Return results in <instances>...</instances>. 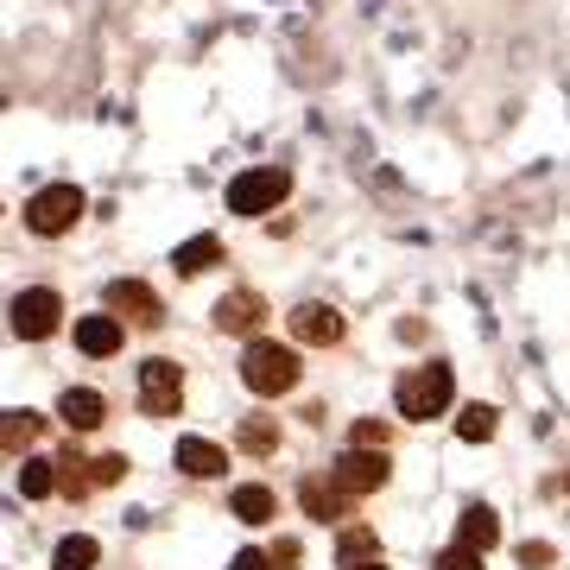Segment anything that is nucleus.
I'll return each mask as SVG.
<instances>
[{
  "label": "nucleus",
  "instance_id": "f3484780",
  "mask_svg": "<svg viewBox=\"0 0 570 570\" xmlns=\"http://www.w3.org/2000/svg\"><path fill=\"white\" fill-rule=\"evenodd\" d=\"M96 558H102V546H96L89 532H70L58 546V570H96Z\"/></svg>",
  "mask_w": 570,
  "mask_h": 570
},
{
  "label": "nucleus",
  "instance_id": "39448f33",
  "mask_svg": "<svg viewBox=\"0 0 570 570\" xmlns=\"http://www.w3.org/2000/svg\"><path fill=\"white\" fill-rule=\"evenodd\" d=\"M7 317H13V336H20V343H39V336H51V330H58L63 298L51 292V285H26Z\"/></svg>",
  "mask_w": 570,
  "mask_h": 570
},
{
  "label": "nucleus",
  "instance_id": "f03ea898",
  "mask_svg": "<svg viewBox=\"0 0 570 570\" xmlns=\"http://www.w3.org/2000/svg\"><path fill=\"white\" fill-rule=\"evenodd\" d=\"M242 381L261 393V400H273V393H292V387H298V355H292L285 343H247Z\"/></svg>",
  "mask_w": 570,
  "mask_h": 570
},
{
  "label": "nucleus",
  "instance_id": "0eeeda50",
  "mask_svg": "<svg viewBox=\"0 0 570 570\" xmlns=\"http://www.w3.org/2000/svg\"><path fill=\"white\" fill-rule=\"evenodd\" d=\"M178 400H184V374H178V362H153L140 367V406L153 412V419H171L178 412Z\"/></svg>",
  "mask_w": 570,
  "mask_h": 570
},
{
  "label": "nucleus",
  "instance_id": "aec40b11",
  "mask_svg": "<svg viewBox=\"0 0 570 570\" xmlns=\"http://www.w3.org/2000/svg\"><path fill=\"white\" fill-rule=\"evenodd\" d=\"M456 431H463L469 444H489V438H494V406H463Z\"/></svg>",
  "mask_w": 570,
  "mask_h": 570
},
{
  "label": "nucleus",
  "instance_id": "dca6fc26",
  "mask_svg": "<svg viewBox=\"0 0 570 570\" xmlns=\"http://www.w3.org/2000/svg\"><path fill=\"white\" fill-rule=\"evenodd\" d=\"M348 501H355V494L336 489V482H305V513L311 520H343Z\"/></svg>",
  "mask_w": 570,
  "mask_h": 570
},
{
  "label": "nucleus",
  "instance_id": "f8f14e48",
  "mask_svg": "<svg viewBox=\"0 0 570 570\" xmlns=\"http://www.w3.org/2000/svg\"><path fill=\"white\" fill-rule=\"evenodd\" d=\"M58 419H63L70 431H96V425L108 419V400H102L96 387H70V393L58 400Z\"/></svg>",
  "mask_w": 570,
  "mask_h": 570
},
{
  "label": "nucleus",
  "instance_id": "a878e982",
  "mask_svg": "<svg viewBox=\"0 0 570 570\" xmlns=\"http://www.w3.org/2000/svg\"><path fill=\"white\" fill-rule=\"evenodd\" d=\"M121 475H127V456H96V482H102V489H115Z\"/></svg>",
  "mask_w": 570,
  "mask_h": 570
},
{
  "label": "nucleus",
  "instance_id": "2eb2a0df",
  "mask_svg": "<svg viewBox=\"0 0 570 570\" xmlns=\"http://www.w3.org/2000/svg\"><path fill=\"white\" fill-rule=\"evenodd\" d=\"M216 261H223V242H216V235H190V242H184L178 254H171V266H178L184 279H197V273H209Z\"/></svg>",
  "mask_w": 570,
  "mask_h": 570
},
{
  "label": "nucleus",
  "instance_id": "6ab92c4d",
  "mask_svg": "<svg viewBox=\"0 0 570 570\" xmlns=\"http://www.w3.org/2000/svg\"><path fill=\"white\" fill-rule=\"evenodd\" d=\"M39 431H45L39 412H7V425H0V444H7V450H26L32 438H39Z\"/></svg>",
  "mask_w": 570,
  "mask_h": 570
},
{
  "label": "nucleus",
  "instance_id": "5701e85b",
  "mask_svg": "<svg viewBox=\"0 0 570 570\" xmlns=\"http://www.w3.org/2000/svg\"><path fill=\"white\" fill-rule=\"evenodd\" d=\"M336 551H343V564H355V558H374V532H367V527H348L343 539H336Z\"/></svg>",
  "mask_w": 570,
  "mask_h": 570
},
{
  "label": "nucleus",
  "instance_id": "cd10ccee",
  "mask_svg": "<svg viewBox=\"0 0 570 570\" xmlns=\"http://www.w3.org/2000/svg\"><path fill=\"white\" fill-rule=\"evenodd\" d=\"M228 570H273V551H242Z\"/></svg>",
  "mask_w": 570,
  "mask_h": 570
},
{
  "label": "nucleus",
  "instance_id": "6e6552de",
  "mask_svg": "<svg viewBox=\"0 0 570 570\" xmlns=\"http://www.w3.org/2000/svg\"><path fill=\"white\" fill-rule=\"evenodd\" d=\"M108 311H115V317H134V324H165L159 292L146 279H115L108 285Z\"/></svg>",
  "mask_w": 570,
  "mask_h": 570
},
{
  "label": "nucleus",
  "instance_id": "a211bd4d",
  "mask_svg": "<svg viewBox=\"0 0 570 570\" xmlns=\"http://www.w3.org/2000/svg\"><path fill=\"white\" fill-rule=\"evenodd\" d=\"M51 489H58V463H45V456H32V463L20 469V494H26V501H45Z\"/></svg>",
  "mask_w": 570,
  "mask_h": 570
},
{
  "label": "nucleus",
  "instance_id": "423d86ee",
  "mask_svg": "<svg viewBox=\"0 0 570 570\" xmlns=\"http://www.w3.org/2000/svg\"><path fill=\"white\" fill-rule=\"evenodd\" d=\"M387 475H393L387 450H355V444H348L343 463L330 469V482H336V489H348V494H374V489H387Z\"/></svg>",
  "mask_w": 570,
  "mask_h": 570
},
{
  "label": "nucleus",
  "instance_id": "4be33fe9",
  "mask_svg": "<svg viewBox=\"0 0 570 570\" xmlns=\"http://www.w3.org/2000/svg\"><path fill=\"white\" fill-rule=\"evenodd\" d=\"M273 444H279V425H273V419H247V425H242V450H254V456H266Z\"/></svg>",
  "mask_w": 570,
  "mask_h": 570
},
{
  "label": "nucleus",
  "instance_id": "20e7f679",
  "mask_svg": "<svg viewBox=\"0 0 570 570\" xmlns=\"http://www.w3.org/2000/svg\"><path fill=\"white\" fill-rule=\"evenodd\" d=\"M77 216H82V190H77V184H45L39 197L26 204V228H32V235H45V242H51V235H63Z\"/></svg>",
  "mask_w": 570,
  "mask_h": 570
},
{
  "label": "nucleus",
  "instance_id": "412c9836",
  "mask_svg": "<svg viewBox=\"0 0 570 570\" xmlns=\"http://www.w3.org/2000/svg\"><path fill=\"white\" fill-rule=\"evenodd\" d=\"M273 508H279L273 489H235V513H242V520H273Z\"/></svg>",
  "mask_w": 570,
  "mask_h": 570
},
{
  "label": "nucleus",
  "instance_id": "9d476101",
  "mask_svg": "<svg viewBox=\"0 0 570 570\" xmlns=\"http://www.w3.org/2000/svg\"><path fill=\"white\" fill-rule=\"evenodd\" d=\"M292 336L311 343V348H330V343H343V317L330 305H298L292 311Z\"/></svg>",
  "mask_w": 570,
  "mask_h": 570
},
{
  "label": "nucleus",
  "instance_id": "ddd939ff",
  "mask_svg": "<svg viewBox=\"0 0 570 570\" xmlns=\"http://www.w3.org/2000/svg\"><path fill=\"white\" fill-rule=\"evenodd\" d=\"M77 348H82V355H115V348H121V317H115V311L82 317V324H77Z\"/></svg>",
  "mask_w": 570,
  "mask_h": 570
},
{
  "label": "nucleus",
  "instance_id": "4468645a",
  "mask_svg": "<svg viewBox=\"0 0 570 570\" xmlns=\"http://www.w3.org/2000/svg\"><path fill=\"white\" fill-rule=\"evenodd\" d=\"M494 539H501V520H494V508H463V520H456V546H469V551H489Z\"/></svg>",
  "mask_w": 570,
  "mask_h": 570
},
{
  "label": "nucleus",
  "instance_id": "c85d7f7f",
  "mask_svg": "<svg viewBox=\"0 0 570 570\" xmlns=\"http://www.w3.org/2000/svg\"><path fill=\"white\" fill-rule=\"evenodd\" d=\"M362 570H381V564H362Z\"/></svg>",
  "mask_w": 570,
  "mask_h": 570
},
{
  "label": "nucleus",
  "instance_id": "bb28decb",
  "mask_svg": "<svg viewBox=\"0 0 570 570\" xmlns=\"http://www.w3.org/2000/svg\"><path fill=\"white\" fill-rule=\"evenodd\" d=\"M266 551H273V570H292V564H298V539H273Z\"/></svg>",
  "mask_w": 570,
  "mask_h": 570
},
{
  "label": "nucleus",
  "instance_id": "393cba45",
  "mask_svg": "<svg viewBox=\"0 0 570 570\" xmlns=\"http://www.w3.org/2000/svg\"><path fill=\"white\" fill-rule=\"evenodd\" d=\"M431 570H482V551H469V546H450V551H444V558H438Z\"/></svg>",
  "mask_w": 570,
  "mask_h": 570
},
{
  "label": "nucleus",
  "instance_id": "1a4fd4ad",
  "mask_svg": "<svg viewBox=\"0 0 570 570\" xmlns=\"http://www.w3.org/2000/svg\"><path fill=\"white\" fill-rule=\"evenodd\" d=\"M261 324H266V298L261 292H228L223 305H216V330H228V336H254Z\"/></svg>",
  "mask_w": 570,
  "mask_h": 570
},
{
  "label": "nucleus",
  "instance_id": "7ed1b4c3",
  "mask_svg": "<svg viewBox=\"0 0 570 570\" xmlns=\"http://www.w3.org/2000/svg\"><path fill=\"white\" fill-rule=\"evenodd\" d=\"M292 197V171L285 165H261V171H242V178L228 184V209L235 216H266V209H279Z\"/></svg>",
  "mask_w": 570,
  "mask_h": 570
},
{
  "label": "nucleus",
  "instance_id": "b1692460",
  "mask_svg": "<svg viewBox=\"0 0 570 570\" xmlns=\"http://www.w3.org/2000/svg\"><path fill=\"white\" fill-rule=\"evenodd\" d=\"M348 444H355V450H381V444H387V425H374V419H355Z\"/></svg>",
  "mask_w": 570,
  "mask_h": 570
},
{
  "label": "nucleus",
  "instance_id": "9b49d317",
  "mask_svg": "<svg viewBox=\"0 0 570 570\" xmlns=\"http://www.w3.org/2000/svg\"><path fill=\"white\" fill-rule=\"evenodd\" d=\"M178 469L190 475V482H216L228 469V450L209 444V438H178Z\"/></svg>",
  "mask_w": 570,
  "mask_h": 570
},
{
  "label": "nucleus",
  "instance_id": "f257e3e1",
  "mask_svg": "<svg viewBox=\"0 0 570 570\" xmlns=\"http://www.w3.org/2000/svg\"><path fill=\"white\" fill-rule=\"evenodd\" d=\"M450 367L444 362H431V367H412L406 381H400V419H412V425H425V419H444V406H450Z\"/></svg>",
  "mask_w": 570,
  "mask_h": 570
}]
</instances>
